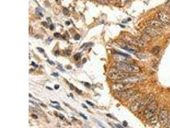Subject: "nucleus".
<instances>
[{
	"label": "nucleus",
	"instance_id": "nucleus-1",
	"mask_svg": "<svg viewBox=\"0 0 170 128\" xmlns=\"http://www.w3.org/2000/svg\"><path fill=\"white\" fill-rule=\"evenodd\" d=\"M152 101L153 97L151 95L146 96V97L143 98V99H136V101L132 102L130 108L133 112H138V111L142 110L145 106H146L147 104H149L150 102Z\"/></svg>",
	"mask_w": 170,
	"mask_h": 128
},
{
	"label": "nucleus",
	"instance_id": "nucleus-2",
	"mask_svg": "<svg viewBox=\"0 0 170 128\" xmlns=\"http://www.w3.org/2000/svg\"><path fill=\"white\" fill-rule=\"evenodd\" d=\"M158 110V104L153 100L146 105L144 110V116L148 121H152L156 118V112Z\"/></svg>",
	"mask_w": 170,
	"mask_h": 128
},
{
	"label": "nucleus",
	"instance_id": "nucleus-3",
	"mask_svg": "<svg viewBox=\"0 0 170 128\" xmlns=\"http://www.w3.org/2000/svg\"><path fill=\"white\" fill-rule=\"evenodd\" d=\"M115 67L119 70L126 72L137 73L140 71V67L134 65L133 64H129L127 62H118L115 65Z\"/></svg>",
	"mask_w": 170,
	"mask_h": 128
},
{
	"label": "nucleus",
	"instance_id": "nucleus-4",
	"mask_svg": "<svg viewBox=\"0 0 170 128\" xmlns=\"http://www.w3.org/2000/svg\"><path fill=\"white\" fill-rule=\"evenodd\" d=\"M129 76V74L127 72H124V71H122V70L116 69V70H113L111 71L109 74L108 76L111 80L121 81L126 78H127V76Z\"/></svg>",
	"mask_w": 170,
	"mask_h": 128
},
{
	"label": "nucleus",
	"instance_id": "nucleus-5",
	"mask_svg": "<svg viewBox=\"0 0 170 128\" xmlns=\"http://www.w3.org/2000/svg\"><path fill=\"white\" fill-rule=\"evenodd\" d=\"M134 86L133 83H127V82L120 81L119 83H114L111 85V90L115 92H119L133 88Z\"/></svg>",
	"mask_w": 170,
	"mask_h": 128
},
{
	"label": "nucleus",
	"instance_id": "nucleus-6",
	"mask_svg": "<svg viewBox=\"0 0 170 128\" xmlns=\"http://www.w3.org/2000/svg\"><path fill=\"white\" fill-rule=\"evenodd\" d=\"M137 94V92L131 88L122 90V91L117 92L115 93V96L120 99H129V98L133 97Z\"/></svg>",
	"mask_w": 170,
	"mask_h": 128
},
{
	"label": "nucleus",
	"instance_id": "nucleus-7",
	"mask_svg": "<svg viewBox=\"0 0 170 128\" xmlns=\"http://www.w3.org/2000/svg\"><path fill=\"white\" fill-rule=\"evenodd\" d=\"M158 120H159V122L161 123V124L164 125V126L168 124L170 122V117L168 111L166 109L161 110L159 112Z\"/></svg>",
	"mask_w": 170,
	"mask_h": 128
},
{
	"label": "nucleus",
	"instance_id": "nucleus-8",
	"mask_svg": "<svg viewBox=\"0 0 170 128\" xmlns=\"http://www.w3.org/2000/svg\"><path fill=\"white\" fill-rule=\"evenodd\" d=\"M144 33H145V35L148 36V37H158V36H159L162 32L160 30V29L148 26L145 29Z\"/></svg>",
	"mask_w": 170,
	"mask_h": 128
},
{
	"label": "nucleus",
	"instance_id": "nucleus-9",
	"mask_svg": "<svg viewBox=\"0 0 170 128\" xmlns=\"http://www.w3.org/2000/svg\"><path fill=\"white\" fill-rule=\"evenodd\" d=\"M158 20L162 22L164 24H170V15L164 11H160L158 14Z\"/></svg>",
	"mask_w": 170,
	"mask_h": 128
},
{
	"label": "nucleus",
	"instance_id": "nucleus-10",
	"mask_svg": "<svg viewBox=\"0 0 170 128\" xmlns=\"http://www.w3.org/2000/svg\"><path fill=\"white\" fill-rule=\"evenodd\" d=\"M146 25L150 27L156 28L161 29L164 26L165 24H164L162 22L159 21V20H156V19H153L146 22Z\"/></svg>",
	"mask_w": 170,
	"mask_h": 128
},
{
	"label": "nucleus",
	"instance_id": "nucleus-11",
	"mask_svg": "<svg viewBox=\"0 0 170 128\" xmlns=\"http://www.w3.org/2000/svg\"><path fill=\"white\" fill-rule=\"evenodd\" d=\"M143 80V78L140 76H127V78L121 81L127 82V83H137V82L142 81Z\"/></svg>",
	"mask_w": 170,
	"mask_h": 128
},
{
	"label": "nucleus",
	"instance_id": "nucleus-12",
	"mask_svg": "<svg viewBox=\"0 0 170 128\" xmlns=\"http://www.w3.org/2000/svg\"><path fill=\"white\" fill-rule=\"evenodd\" d=\"M160 51V47L159 46H155L154 48H153L152 50V53L153 54H158L159 52Z\"/></svg>",
	"mask_w": 170,
	"mask_h": 128
},
{
	"label": "nucleus",
	"instance_id": "nucleus-13",
	"mask_svg": "<svg viewBox=\"0 0 170 128\" xmlns=\"http://www.w3.org/2000/svg\"><path fill=\"white\" fill-rule=\"evenodd\" d=\"M122 48L126 50V51H129V52H131V53H136V51L134 49L131 48L128 46H123Z\"/></svg>",
	"mask_w": 170,
	"mask_h": 128
},
{
	"label": "nucleus",
	"instance_id": "nucleus-14",
	"mask_svg": "<svg viewBox=\"0 0 170 128\" xmlns=\"http://www.w3.org/2000/svg\"><path fill=\"white\" fill-rule=\"evenodd\" d=\"M36 14L38 15L40 17H43V14H42V12H41V10H40L38 8H37L36 9Z\"/></svg>",
	"mask_w": 170,
	"mask_h": 128
},
{
	"label": "nucleus",
	"instance_id": "nucleus-15",
	"mask_svg": "<svg viewBox=\"0 0 170 128\" xmlns=\"http://www.w3.org/2000/svg\"><path fill=\"white\" fill-rule=\"evenodd\" d=\"M80 58H81V54L80 53H76V54L74 55V58H75V60H78L80 59Z\"/></svg>",
	"mask_w": 170,
	"mask_h": 128
},
{
	"label": "nucleus",
	"instance_id": "nucleus-16",
	"mask_svg": "<svg viewBox=\"0 0 170 128\" xmlns=\"http://www.w3.org/2000/svg\"><path fill=\"white\" fill-rule=\"evenodd\" d=\"M63 13L64 15H68L69 14V10L68 8H64L63 9Z\"/></svg>",
	"mask_w": 170,
	"mask_h": 128
},
{
	"label": "nucleus",
	"instance_id": "nucleus-17",
	"mask_svg": "<svg viewBox=\"0 0 170 128\" xmlns=\"http://www.w3.org/2000/svg\"><path fill=\"white\" fill-rule=\"evenodd\" d=\"M54 37H56V38H60L61 36L60 33H54Z\"/></svg>",
	"mask_w": 170,
	"mask_h": 128
},
{
	"label": "nucleus",
	"instance_id": "nucleus-18",
	"mask_svg": "<svg viewBox=\"0 0 170 128\" xmlns=\"http://www.w3.org/2000/svg\"><path fill=\"white\" fill-rule=\"evenodd\" d=\"M80 38V36L78 34H76V35L75 36V40H79Z\"/></svg>",
	"mask_w": 170,
	"mask_h": 128
},
{
	"label": "nucleus",
	"instance_id": "nucleus-19",
	"mask_svg": "<svg viewBox=\"0 0 170 128\" xmlns=\"http://www.w3.org/2000/svg\"><path fill=\"white\" fill-rule=\"evenodd\" d=\"M59 117H60V118L61 119V120H66V118L64 117V116L63 115H59Z\"/></svg>",
	"mask_w": 170,
	"mask_h": 128
},
{
	"label": "nucleus",
	"instance_id": "nucleus-20",
	"mask_svg": "<svg viewBox=\"0 0 170 128\" xmlns=\"http://www.w3.org/2000/svg\"><path fill=\"white\" fill-rule=\"evenodd\" d=\"M42 24H43L44 26H45V27H48V26H49V25H48V24H47V22H42Z\"/></svg>",
	"mask_w": 170,
	"mask_h": 128
},
{
	"label": "nucleus",
	"instance_id": "nucleus-21",
	"mask_svg": "<svg viewBox=\"0 0 170 128\" xmlns=\"http://www.w3.org/2000/svg\"><path fill=\"white\" fill-rule=\"evenodd\" d=\"M75 91H76V92L78 93V94H82V91L79 90H78V88H76V89H75Z\"/></svg>",
	"mask_w": 170,
	"mask_h": 128
},
{
	"label": "nucleus",
	"instance_id": "nucleus-22",
	"mask_svg": "<svg viewBox=\"0 0 170 128\" xmlns=\"http://www.w3.org/2000/svg\"><path fill=\"white\" fill-rule=\"evenodd\" d=\"M52 76H55V77H58L59 76V74L58 73H53V74H52Z\"/></svg>",
	"mask_w": 170,
	"mask_h": 128
},
{
	"label": "nucleus",
	"instance_id": "nucleus-23",
	"mask_svg": "<svg viewBox=\"0 0 170 128\" xmlns=\"http://www.w3.org/2000/svg\"><path fill=\"white\" fill-rule=\"evenodd\" d=\"M37 49H38V51H40V52H41V53H43V52H44V50L42 49L41 48H37Z\"/></svg>",
	"mask_w": 170,
	"mask_h": 128
},
{
	"label": "nucleus",
	"instance_id": "nucleus-24",
	"mask_svg": "<svg viewBox=\"0 0 170 128\" xmlns=\"http://www.w3.org/2000/svg\"><path fill=\"white\" fill-rule=\"evenodd\" d=\"M86 102H87V103L88 104H89V105H90V106H94V104H92V102H89V101H86Z\"/></svg>",
	"mask_w": 170,
	"mask_h": 128
},
{
	"label": "nucleus",
	"instance_id": "nucleus-25",
	"mask_svg": "<svg viewBox=\"0 0 170 128\" xmlns=\"http://www.w3.org/2000/svg\"><path fill=\"white\" fill-rule=\"evenodd\" d=\"M84 84H85V86H87V87H90L91 86V85L89 84V83H84Z\"/></svg>",
	"mask_w": 170,
	"mask_h": 128
},
{
	"label": "nucleus",
	"instance_id": "nucleus-26",
	"mask_svg": "<svg viewBox=\"0 0 170 128\" xmlns=\"http://www.w3.org/2000/svg\"><path fill=\"white\" fill-rule=\"evenodd\" d=\"M50 29L51 30H53L54 29V25H53L52 24H51V25H50Z\"/></svg>",
	"mask_w": 170,
	"mask_h": 128
},
{
	"label": "nucleus",
	"instance_id": "nucleus-27",
	"mask_svg": "<svg viewBox=\"0 0 170 128\" xmlns=\"http://www.w3.org/2000/svg\"><path fill=\"white\" fill-rule=\"evenodd\" d=\"M32 65H33L34 67H38V65H36V64H35V62H32Z\"/></svg>",
	"mask_w": 170,
	"mask_h": 128
},
{
	"label": "nucleus",
	"instance_id": "nucleus-28",
	"mask_svg": "<svg viewBox=\"0 0 170 128\" xmlns=\"http://www.w3.org/2000/svg\"><path fill=\"white\" fill-rule=\"evenodd\" d=\"M32 117L33 118H35V119H36V118H38V117H37L36 115H32Z\"/></svg>",
	"mask_w": 170,
	"mask_h": 128
},
{
	"label": "nucleus",
	"instance_id": "nucleus-29",
	"mask_svg": "<svg viewBox=\"0 0 170 128\" xmlns=\"http://www.w3.org/2000/svg\"><path fill=\"white\" fill-rule=\"evenodd\" d=\"M166 5H167L168 6H169V7H170V0H169L166 3Z\"/></svg>",
	"mask_w": 170,
	"mask_h": 128
},
{
	"label": "nucleus",
	"instance_id": "nucleus-30",
	"mask_svg": "<svg viewBox=\"0 0 170 128\" xmlns=\"http://www.w3.org/2000/svg\"><path fill=\"white\" fill-rule=\"evenodd\" d=\"M70 88H72V90L74 89V88H75V87H74V86H73V85H72V84H70Z\"/></svg>",
	"mask_w": 170,
	"mask_h": 128
},
{
	"label": "nucleus",
	"instance_id": "nucleus-31",
	"mask_svg": "<svg viewBox=\"0 0 170 128\" xmlns=\"http://www.w3.org/2000/svg\"><path fill=\"white\" fill-rule=\"evenodd\" d=\"M80 115H81L82 117L83 118H84V119H87V117H85V116H84V115H83V114L80 113Z\"/></svg>",
	"mask_w": 170,
	"mask_h": 128
},
{
	"label": "nucleus",
	"instance_id": "nucleus-32",
	"mask_svg": "<svg viewBox=\"0 0 170 128\" xmlns=\"http://www.w3.org/2000/svg\"><path fill=\"white\" fill-rule=\"evenodd\" d=\"M54 88H55V89H56V90L59 89V85H56V86H55V87H54Z\"/></svg>",
	"mask_w": 170,
	"mask_h": 128
},
{
	"label": "nucleus",
	"instance_id": "nucleus-33",
	"mask_svg": "<svg viewBox=\"0 0 170 128\" xmlns=\"http://www.w3.org/2000/svg\"><path fill=\"white\" fill-rule=\"evenodd\" d=\"M59 52L58 51H56V52H55V55H56V56L59 55Z\"/></svg>",
	"mask_w": 170,
	"mask_h": 128
},
{
	"label": "nucleus",
	"instance_id": "nucleus-34",
	"mask_svg": "<svg viewBox=\"0 0 170 128\" xmlns=\"http://www.w3.org/2000/svg\"><path fill=\"white\" fill-rule=\"evenodd\" d=\"M123 124H124V126H127V122H126V121H124V122H123Z\"/></svg>",
	"mask_w": 170,
	"mask_h": 128
},
{
	"label": "nucleus",
	"instance_id": "nucleus-35",
	"mask_svg": "<svg viewBox=\"0 0 170 128\" xmlns=\"http://www.w3.org/2000/svg\"><path fill=\"white\" fill-rule=\"evenodd\" d=\"M115 126H116V127H117V128H122V126H121V125H119V124H116Z\"/></svg>",
	"mask_w": 170,
	"mask_h": 128
},
{
	"label": "nucleus",
	"instance_id": "nucleus-36",
	"mask_svg": "<svg viewBox=\"0 0 170 128\" xmlns=\"http://www.w3.org/2000/svg\"><path fill=\"white\" fill-rule=\"evenodd\" d=\"M47 20H48V21H49V24H51V21H50V19L49 17L47 18Z\"/></svg>",
	"mask_w": 170,
	"mask_h": 128
},
{
	"label": "nucleus",
	"instance_id": "nucleus-37",
	"mask_svg": "<svg viewBox=\"0 0 170 128\" xmlns=\"http://www.w3.org/2000/svg\"><path fill=\"white\" fill-rule=\"evenodd\" d=\"M53 107L56 108H57V109H61V108L59 107V106H53Z\"/></svg>",
	"mask_w": 170,
	"mask_h": 128
},
{
	"label": "nucleus",
	"instance_id": "nucleus-38",
	"mask_svg": "<svg viewBox=\"0 0 170 128\" xmlns=\"http://www.w3.org/2000/svg\"><path fill=\"white\" fill-rule=\"evenodd\" d=\"M82 106H83V107H84V108L87 109V106H85L84 104H82Z\"/></svg>",
	"mask_w": 170,
	"mask_h": 128
},
{
	"label": "nucleus",
	"instance_id": "nucleus-39",
	"mask_svg": "<svg viewBox=\"0 0 170 128\" xmlns=\"http://www.w3.org/2000/svg\"><path fill=\"white\" fill-rule=\"evenodd\" d=\"M66 25H70V22H68V21H67V22H66Z\"/></svg>",
	"mask_w": 170,
	"mask_h": 128
},
{
	"label": "nucleus",
	"instance_id": "nucleus-40",
	"mask_svg": "<svg viewBox=\"0 0 170 128\" xmlns=\"http://www.w3.org/2000/svg\"><path fill=\"white\" fill-rule=\"evenodd\" d=\"M51 102H52V103H54V104H59V103L57 102H54V101H51Z\"/></svg>",
	"mask_w": 170,
	"mask_h": 128
},
{
	"label": "nucleus",
	"instance_id": "nucleus-41",
	"mask_svg": "<svg viewBox=\"0 0 170 128\" xmlns=\"http://www.w3.org/2000/svg\"><path fill=\"white\" fill-rule=\"evenodd\" d=\"M46 88H48V89L50 90H52V88H50V87H49V86H47Z\"/></svg>",
	"mask_w": 170,
	"mask_h": 128
},
{
	"label": "nucleus",
	"instance_id": "nucleus-42",
	"mask_svg": "<svg viewBox=\"0 0 170 128\" xmlns=\"http://www.w3.org/2000/svg\"><path fill=\"white\" fill-rule=\"evenodd\" d=\"M48 61H49V62H50V64H52V65H54V62H50V61H49V60H48Z\"/></svg>",
	"mask_w": 170,
	"mask_h": 128
},
{
	"label": "nucleus",
	"instance_id": "nucleus-43",
	"mask_svg": "<svg viewBox=\"0 0 170 128\" xmlns=\"http://www.w3.org/2000/svg\"><path fill=\"white\" fill-rule=\"evenodd\" d=\"M105 0H99V1L101 2V3H103L104 1H105Z\"/></svg>",
	"mask_w": 170,
	"mask_h": 128
},
{
	"label": "nucleus",
	"instance_id": "nucleus-44",
	"mask_svg": "<svg viewBox=\"0 0 170 128\" xmlns=\"http://www.w3.org/2000/svg\"><path fill=\"white\" fill-rule=\"evenodd\" d=\"M85 62H86V59H85V58H84V60H83V64H84V63Z\"/></svg>",
	"mask_w": 170,
	"mask_h": 128
},
{
	"label": "nucleus",
	"instance_id": "nucleus-45",
	"mask_svg": "<svg viewBox=\"0 0 170 128\" xmlns=\"http://www.w3.org/2000/svg\"><path fill=\"white\" fill-rule=\"evenodd\" d=\"M40 105H41V106H43V107H46V106H45L44 104H40Z\"/></svg>",
	"mask_w": 170,
	"mask_h": 128
},
{
	"label": "nucleus",
	"instance_id": "nucleus-46",
	"mask_svg": "<svg viewBox=\"0 0 170 128\" xmlns=\"http://www.w3.org/2000/svg\"><path fill=\"white\" fill-rule=\"evenodd\" d=\"M56 1H59V0H56Z\"/></svg>",
	"mask_w": 170,
	"mask_h": 128
},
{
	"label": "nucleus",
	"instance_id": "nucleus-47",
	"mask_svg": "<svg viewBox=\"0 0 170 128\" xmlns=\"http://www.w3.org/2000/svg\"><path fill=\"white\" fill-rule=\"evenodd\" d=\"M126 1H127V0H126ZM127 1H129V0H127Z\"/></svg>",
	"mask_w": 170,
	"mask_h": 128
},
{
	"label": "nucleus",
	"instance_id": "nucleus-48",
	"mask_svg": "<svg viewBox=\"0 0 170 128\" xmlns=\"http://www.w3.org/2000/svg\"></svg>",
	"mask_w": 170,
	"mask_h": 128
}]
</instances>
